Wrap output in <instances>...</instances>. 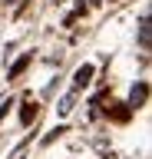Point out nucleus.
Returning a JSON list of instances; mask_svg holds the SVG:
<instances>
[{"label": "nucleus", "instance_id": "nucleus-4", "mask_svg": "<svg viewBox=\"0 0 152 159\" xmlns=\"http://www.w3.org/2000/svg\"><path fill=\"white\" fill-rule=\"evenodd\" d=\"M27 60H30V57H23V60H17V63H13V70H10V76H17V73H20V70L27 66Z\"/></svg>", "mask_w": 152, "mask_h": 159}, {"label": "nucleus", "instance_id": "nucleus-2", "mask_svg": "<svg viewBox=\"0 0 152 159\" xmlns=\"http://www.w3.org/2000/svg\"><path fill=\"white\" fill-rule=\"evenodd\" d=\"M145 93H149V89H145V83H139V86L129 93V103H132V106H142V103H145Z\"/></svg>", "mask_w": 152, "mask_h": 159}, {"label": "nucleus", "instance_id": "nucleus-3", "mask_svg": "<svg viewBox=\"0 0 152 159\" xmlns=\"http://www.w3.org/2000/svg\"><path fill=\"white\" fill-rule=\"evenodd\" d=\"M139 40H142V47H149V17L139 20Z\"/></svg>", "mask_w": 152, "mask_h": 159}, {"label": "nucleus", "instance_id": "nucleus-1", "mask_svg": "<svg viewBox=\"0 0 152 159\" xmlns=\"http://www.w3.org/2000/svg\"><path fill=\"white\" fill-rule=\"evenodd\" d=\"M89 80H93V66L86 63V66H80V70H76V76H73V86H76V89H83Z\"/></svg>", "mask_w": 152, "mask_h": 159}]
</instances>
